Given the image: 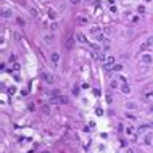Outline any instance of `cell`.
Here are the masks:
<instances>
[{
	"mask_svg": "<svg viewBox=\"0 0 153 153\" xmlns=\"http://www.w3.org/2000/svg\"><path fill=\"white\" fill-rule=\"evenodd\" d=\"M40 77H42V81H44V82H47V84H52L53 81H55L50 73H42V74H40Z\"/></svg>",
	"mask_w": 153,
	"mask_h": 153,
	"instance_id": "cell-1",
	"label": "cell"
},
{
	"mask_svg": "<svg viewBox=\"0 0 153 153\" xmlns=\"http://www.w3.org/2000/svg\"><path fill=\"white\" fill-rule=\"evenodd\" d=\"M92 57H94L95 60H98V61H106V58H108V57H105V53L103 52H92Z\"/></svg>",
	"mask_w": 153,
	"mask_h": 153,
	"instance_id": "cell-2",
	"label": "cell"
},
{
	"mask_svg": "<svg viewBox=\"0 0 153 153\" xmlns=\"http://www.w3.org/2000/svg\"><path fill=\"white\" fill-rule=\"evenodd\" d=\"M140 60H142V63H143V64H150V63L153 61V58H152V55H150V53H142Z\"/></svg>",
	"mask_w": 153,
	"mask_h": 153,
	"instance_id": "cell-3",
	"label": "cell"
},
{
	"mask_svg": "<svg viewBox=\"0 0 153 153\" xmlns=\"http://www.w3.org/2000/svg\"><path fill=\"white\" fill-rule=\"evenodd\" d=\"M53 39H55V37H53L52 34H45V36H44V42L47 44V45H52V44L55 42Z\"/></svg>",
	"mask_w": 153,
	"mask_h": 153,
	"instance_id": "cell-4",
	"label": "cell"
},
{
	"mask_svg": "<svg viewBox=\"0 0 153 153\" xmlns=\"http://www.w3.org/2000/svg\"><path fill=\"white\" fill-rule=\"evenodd\" d=\"M50 60H52V63H58L60 61V53L58 52H52V55H50Z\"/></svg>",
	"mask_w": 153,
	"mask_h": 153,
	"instance_id": "cell-5",
	"label": "cell"
},
{
	"mask_svg": "<svg viewBox=\"0 0 153 153\" xmlns=\"http://www.w3.org/2000/svg\"><path fill=\"white\" fill-rule=\"evenodd\" d=\"M77 23H79L81 26H85V24L89 23V18H87V16H79V18H77Z\"/></svg>",
	"mask_w": 153,
	"mask_h": 153,
	"instance_id": "cell-6",
	"label": "cell"
},
{
	"mask_svg": "<svg viewBox=\"0 0 153 153\" xmlns=\"http://www.w3.org/2000/svg\"><path fill=\"white\" fill-rule=\"evenodd\" d=\"M76 39H77V42H81V44H85V42H87V39L84 37V34H82V32H77V34H76Z\"/></svg>",
	"mask_w": 153,
	"mask_h": 153,
	"instance_id": "cell-7",
	"label": "cell"
},
{
	"mask_svg": "<svg viewBox=\"0 0 153 153\" xmlns=\"http://www.w3.org/2000/svg\"><path fill=\"white\" fill-rule=\"evenodd\" d=\"M90 32H92L94 36H97V34L102 32V29H100V26H90Z\"/></svg>",
	"mask_w": 153,
	"mask_h": 153,
	"instance_id": "cell-8",
	"label": "cell"
},
{
	"mask_svg": "<svg viewBox=\"0 0 153 153\" xmlns=\"http://www.w3.org/2000/svg\"><path fill=\"white\" fill-rule=\"evenodd\" d=\"M121 92H122V94H131V87H129V85H127V84H122L121 85Z\"/></svg>",
	"mask_w": 153,
	"mask_h": 153,
	"instance_id": "cell-9",
	"label": "cell"
},
{
	"mask_svg": "<svg viewBox=\"0 0 153 153\" xmlns=\"http://www.w3.org/2000/svg\"><path fill=\"white\" fill-rule=\"evenodd\" d=\"M64 45H66V48H73L74 47V39H73V37H68V40H66Z\"/></svg>",
	"mask_w": 153,
	"mask_h": 153,
	"instance_id": "cell-10",
	"label": "cell"
},
{
	"mask_svg": "<svg viewBox=\"0 0 153 153\" xmlns=\"http://www.w3.org/2000/svg\"><path fill=\"white\" fill-rule=\"evenodd\" d=\"M68 97H64V95H60L58 97V103H61V105H66V103H68Z\"/></svg>",
	"mask_w": 153,
	"mask_h": 153,
	"instance_id": "cell-11",
	"label": "cell"
},
{
	"mask_svg": "<svg viewBox=\"0 0 153 153\" xmlns=\"http://www.w3.org/2000/svg\"><path fill=\"white\" fill-rule=\"evenodd\" d=\"M95 40H97V42H105L106 39H105V36H103V34H97V36H95Z\"/></svg>",
	"mask_w": 153,
	"mask_h": 153,
	"instance_id": "cell-12",
	"label": "cell"
},
{
	"mask_svg": "<svg viewBox=\"0 0 153 153\" xmlns=\"http://www.w3.org/2000/svg\"><path fill=\"white\" fill-rule=\"evenodd\" d=\"M126 108H127V110H135V108H137V105H135L134 102H127V103H126Z\"/></svg>",
	"mask_w": 153,
	"mask_h": 153,
	"instance_id": "cell-13",
	"label": "cell"
},
{
	"mask_svg": "<svg viewBox=\"0 0 153 153\" xmlns=\"http://www.w3.org/2000/svg\"><path fill=\"white\" fill-rule=\"evenodd\" d=\"M121 69H122V64L121 63H116L115 66H113V71H115V73H119Z\"/></svg>",
	"mask_w": 153,
	"mask_h": 153,
	"instance_id": "cell-14",
	"label": "cell"
},
{
	"mask_svg": "<svg viewBox=\"0 0 153 153\" xmlns=\"http://www.w3.org/2000/svg\"><path fill=\"white\" fill-rule=\"evenodd\" d=\"M11 15H13V13H11V10H3V13H2V16H3V18H11Z\"/></svg>",
	"mask_w": 153,
	"mask_h": 153,
	"instance_id": "cell-15",
	"label": "cell"
},
{
	"mask_svg": "<svg viewBox=\"0 0 153 153\" xmlns=\"http://www.w3.org/2000/svg\"><path fill=\"white\" fill-rule=\"evenodd\" d=\"M148 48V45H147V42H143V44H140V52H145Z\"/></svg>",
	"mask_w": 153,
	"mask_h": 153,
	"instance_id": "cell-16",
	"label": "cell"
},
{
	"mask_svg": "<svg viewBox=\"0 0 153 153\" xmlns=\"http://www.w3.org/2000/svg\"><path fill=\"white\" fill-rule=\"evenodd\" d=\"M118 77H119V81H121L122 84H127V77L126 76H118Z\"/></svg>",
	"mask_w": 153,
	"mask_h": 153,
	"instance_id": "cell-17",
	"label": "cell"
},
{
	"mask_svg": "<svg viewBox=\"0 0 153 153\" xmlns=\"http://www.w3.org/2000/svg\"><path fill=\"white\" fill-rule=\"evenodd\" d=\"M145 42H147V45H148V47H152V45H153V37H148Z\"/></svg>",
	"mask_w": 153,
	"mask_h": 153,
	"instance_id": "cell-18",
	"label": "cell"
},
{
	"mask_svg": "<svg viewBox=\"0 0 153 153\" xmlns=\"http://www.w3.org/2000/svg\"><path fill=\"white\" fill-rule=\"evenodd\" d=\"M15 92H16V87H13V85H11V87H8V94H10V95H13Z\"/></svg>",
	"mask_w": 153,
	"mask_h": 153,
	"instance_id": "cell-19",
	"label": "cell"
},
{
	"mask_svg": "<svg viewBox=\"0 0 153 153\" xmlns=\"http://www.w3.org/2000/svg\"><path fill=\"white\" fill-rule=\"evenodd\" d=\"M110 87H111V89H116V87H118V82H116V81H111V82H110Z\"/></svg>",
	"mask_w": 153,
	"mask_h": 153,
	"instance_id": "cell-20",
	"label": "cell"
},
{
	"mask_svg": "<svg viewBox=\"0 0 153 153\" xmlns=\"http://www.w3.org/2000/svg\"><path fill=\"white\" fill-rule=\"evenodd\" d=\"M48 15H50V18H52V19H55V16H57V13H55L53 10H50V11H48Z\"/></svg>",
	"mask_w": 153,
	"mask_h": 153,
	"instance_id": "cell-21",
	"label": "cell"
},
{
	"mask_svg": "<svg viewBox=\"0 0 153 153\" xmlns=\"http://www.w3.org/2000/svg\"><path fill=\"white\" fill-rule=\"evenodd\" d=\"M95 113H97L98 116H102V115H103V110H102V108H97V110H95Z\"/></svg>",
	"mask_w": 153,
	"mask_h": 153,
	"instance_id": "cell-22",
	"label": "cell"
},
{
	"mask_svg": "<svg viewBox=\"0 0 153 153\" xmlns=\"http://www.w3.org/2000/svg\"><path fill=\"white\" fill-rule=\"evenodd\" d=\"M31 15L32 16H37V10H36V8H31Z\"/></svg>",
	"mask_w": 153,
	"mask_h": 153,
	"instance_id": "cell-23",
	"label": "cell"
},
{
	"mask_svg": "<svg viewBox=\"0 0 153 153\" xmlns=\"http://www.w3.org/2000/svg\"><path fill=\"white\" fill-rule=\"evenodd\" d=\"M13 69H15V71H18V69H19V64H18V63H13Z\"/></svg>",
	"mask_w": 153,
	"mask_h": 153,
	"instance_id": "cell-24",
	"label": "cell"
},
{
	"mask_svg": "<svg viewBox=\"0 0 153 153\" xmlns=\"http://www.w3.org/2000/svg\"><path fill=\"white\" fill-rule=\"evenodd\" d=\"M94 95H98V97H100V95H102V92H100V89H97V90H94Z\"/></svg>",
	"mask_w": 153,
	"mask_h": 153,
	"instance_id": "cell-25",
	"label": "cell"
},
{
	"mask_svg": "<svg viewBox=\"0 0 153 153\" xmlns=\"http://www.w3.org/2000/svg\"><path fill=\"white\" fill-rule=\"evenodd\" d=\"M18 24H21V26H23V24H24V19H23V18H18Z\"/></svg>",
	"mask_w": 153,
	"mask_h": 153,
	"instance_id": "cell-26",
	"label": "cell"
},
{
	"mask_svg": "<svg viewBox=\"0 0 153 153\" xmlns=\"http://www.w3.org/2000/svg\"><path fill=\"white\" fill-rule=\"evenodd\" d=\"M69 2H71V3H73V5H77V3H79L81 0H69Z\"/></svg>",
	"mask_w": 153,
	"mask_h": 153,
	"instance_id": "cell-27",
	"label": "cell"
},
{
	"mask_svg": "<svg viewBox=\"0 0 153 153\" xmlns=\"http://www.w3.org/2000/svg\"><path fill=\"white\" fill-rule=\"evenodd\" d=\"M57 26H58L57 23H52V24H50V27H52V29H57Z\"/></svg>",
	"mask_w": 153,
	"mask_h": 153,
	"instance_id": "cell-28",
	"label": "cell"
},
{
	"mask_svg": "<svg viewBox=\"0 0 153 153\" xmlns=\"http://www.w3.org/2000/svg\"><path fill=\"white\" fill-rule=\"evenodd\" d=\"M108 3H110V6H113L115 5V0H108Z\"/></svg>",
	"mask_w": 153,
	"mask_h": 153,
	"instance_id": "cell-29",
	"label": "cell"
},
{
	"mask_svg": "<svg viewBox=\"0 0 153 153\" xmlns=\"http://www.w3.org/2000/svg\"><path fill=\"white\" fill-rule=\"evenodd\" d=\"M44 153H48V152H44Z\"/></svg>",
	"mask_w": 153,
	"mask_h": 153,
	"instance_id": "cell-30",
	"label": "cell"
}]
</instances>
